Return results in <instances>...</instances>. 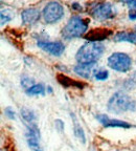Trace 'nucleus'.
<instances>
[{
	"mask_svg": "<svg viewBox=\"0 0 136 151\" xmlns=\"http://www.w3.org/2000/svg\"><path fill=\"white\" fill-rule=\"evenodd\" d=\"M104 52V45L101 42H86L80 47L75 59L80 64L95 63Z\"/></svg>",
	"mask_w": 136,
	"mask_h": 151,
	"instance_id": "obj_1",
	"label": "nucleus"
},
{
	"mask_svg": "<svg viewBox=\"0 0 136 151\" xmlns=\"http://www.w3.org/2000/svg\"><path fill=\"white\" fill-rule=\"evenodd\" d=\"M88 29V21L79 16H73L68 20L67 24L62 29V36L65 39L81 37Z\"/></svg>",
	"mask_w": 136,
	"mask_h": 151,
	"instance_id": "obj_2",
	"label": "nucleus"
},
{
	"mask_svg": "<svg viewBox=\"0 0 136 151\" xmlns=\"http://www.w3.org/2000/svg\"><path fill=\"white\" fill-rule=\"evenodd\" d=\"M134 101L124 92H115L108 102V110L114 113H122L127 110H132Z\"/></svg>",
	"mask_w": 136,
	"mask_h": 151,
	"instance_id": "obj_3",
	"label": "nucleus"
},
{
	"mask_svg": "<svg viewBox=\"0 0 136 151\" xmlns=\"http://www.w3.org/2000/svg\"><path fill=\"white\" fill-rule=\"evenodd\" d=\"M88 12L93 18L99 21H105L108 19H112L115 16L114 7L110 2L107 1H95L89 5Z\"/></svg>",
	"mask_w": 136,
	"mask_h": 151,
	"instance_id": "obj_4",
	"label": "nucleus"
},
{
	"mask_svg": "<svg viewBox=\"0 0 136 151\" xmlns=\"http://www.w3.org/2000/svg\"><path fill=\"white\" fill-rule=\"evenodd\" d=\"M131 58L124 52H114L108 58V65L120 73H126L131 68Z\"/></svg>",
	"mask_w": 136,
	"mask_h": 151,
	"instance_id": "obj_5",
	"label": "nucleus"
},
{
	"mask_svg": "<svg viewBox=\"0 0 136 151\" xmlns=\"http://www.w3.org/2000/svg\"><path fill=\"white\" fill-rule=\"evenodd\" d=\"M64 9L59 2L52 1L47 3L43 9V18L46 23H56L63 17Z\"/></svg>",
	"mask_w": 136,
	"mask_h": 151,
	"instance_id": "obj_6",
	"label": "nucleus"
},
{
	"mask_svg": "<svg viewBox=\"0 0 136 151\" xmlns=\"http://www.w3.org/2000/svg\"><path fill=\"white\" fill-rule=\"evenodd\" d=\"M26 139H27L28 147L33 151H42L40 145V131L38 129L36 123L28 124L27 132H26Z\"/></svg>",
	"mask_w": 136,
	"mask_h": 151,
	"instance_id": "obj_7",
	"label": "nucleus"
},
{
	"mask_svg": "<svg viewBox=\"0 0 136 151\" xmlns=\"http://www.w3.org/2000/svg\"><path fill=\"white\" fill-rule=\"evenodd\" d=\"M38 46L41 50L49 52L54 56H61L65 50V46L62 42H38Z\"/></svg>",
	"mask_w": 136,
	"mask_h": 151,
	"instance_id": "obj_8",
	"label": "nucleus"
},
{
	"mask_svg": "<svg viewBox=\"0 0 136 151\" xmlns=\"http://www.w3.org/2000/svg\"><path fill=\"white\" fill-rule=\"evenodd\" d=\"M96 119L99 120L104 127H118V128H130L132 127L131 124L124 121L116 120V119H111L109 116H105V114H99L96 116Z\"/></svg>",
	"mask_w": 136,
	"mask_h": 151,
	"instance_id": "obj_9",
	"label": "nucleus"
},
{
	"mask_svg": "<svg viewBox=\"0 0 136 151\" xmlns=\"http://www.w3.org/2000/svg\"><path fill=\"white\" fill-rule=\"evenodd\" d=\"M110 34L111 31L107 28H94L87 34L85 38L87 40H89V42H101V41L105 40Z\"/></svg>",
	"mask_w": 136,
	"mask_h": 151,
	"instance_id": "obj_10",
	"label": "nucleus"
},
{
	"mask_svg": "<svg viewBox=\"0 0 136 151\" xmlns=\"http://www.w3.org/2000/svg\"><path fill=\"white\" fill-rule=\"evenodd\" d=\"M21 18L25 25H33L40 18V12L37 9H26L22 12Z\"/></svg>",
	"mask_w": 136,
	"mask_h": 151,
	"instance_id": "obj_11",
	"label": "nucleus"
},
{
	"mask_svg": "<svg viewBox=\"0 0 136 151\" xmlns=\"http://www.w3.org/2000/svg\"><path fill=\"white\" fill-rule=\"evenodd\" d=\"M96 64L89 63V64H79L74 67L75 73L83 77V78H90L92 75L95 76Z\"/></svg>",
	"mask_w": 136,
	"mask_h": 151,
	"instance_id": "obj_12",
	"label": "nucleus"
},
{
	"mask_svg": "<svg viewBox=\"0 0 136 151\" xmlns=\"http://www.w3.org/2000/svg\"><path fill=\"white\" fill-rule=\"evenodd\" d=\"M114 40L117 42H130L136 43V27L133 29V32H122L118 33L114 36Z\"/></svg>",
	"mask_w": 136,
	"mask_h": 151,
	"instance_id": "obj_13",
	"label": "nucleus"
},
{
	"mask_svg": "<svg viewBox=\"0 0 136 151\" xmlns=\"http://www.w3.org/2000/svg\"><path fill=\"white\" fill-rule=\"evenodd\" d=\"M58 81H59L63 86H65V87L74 86V87H77V88H83L85 86L84 83L77 82V81H74V80H72V79L68 78V77L63 76V75H59V77H58Z\"/></svg>",
	"mask_w": 136,
	"mask_h": 151,
	"instance_id": "obj_14",
	"label": "nucleus"
},
{
	"mask_svg": "<svg viewBox=\"0 0 136 151\" xmlns=\"http://www.w3.org/2000/svg\"><path fill=\"white\" fill-rule=\"evenodd\" d=\"M21 116L23 118V120L25 121L27 124H33L36 121V116L34 111H31V109L27 108H22L21 109Z\"/></svg>",
	"mask_w": 136,
	"mask_h": 151,
	"instance_id": "obj_15",
	"label": "nucleus"
},
{
	"mask_svg": "<svg viewBox=\"0 0 136 151\" xmlns=\"http://www.w3.org/2000/svg\"><path fill=\"white\" fill-rule=\"evenodd\" d=\"M45 90V87L42 84H34L31 87L26 89L28 94H42Z\"/></svg>",
	"mask_w": 136,
	"mask_h": 151,
	"instance_id": "obj_16",
	"label": "nucleus"
},
{
	"mask_svg": "<svg viewBox=\"0 0 136 151\" xmlns=\"http://www.w3.org/2000/svg\"><path fill=\"white\" fill-rule=\"evenodd\" d=\"M74 133L75 135L77 137V139H80L82 142L83 144H85V142H86V139H85V134H84V131L83 129L81 128V126L75 122V125H74Z\"/></svg>",
	"mask_w": 136,
	"mask_h": 151,
	"instance_id": "obj_17",
	"label": "nucleus"
},
{
	"mask_svg": "<svg viewBox=\"0 0 136 151\" xmlns=\"http://www.w3.org/2000/svg\"><path fill=\"white\" fill-rule=\"evenodd\" d=\"M129 18L131 20H136V0L130 2L129 5Z\"/></svg>",
	"mask_w": 136,
	"mask_h": 151,
	"instance_id": "obj_18",
	"label": "nucleus"
},
{
	"mask_svg": "<svg viewBox=\"0 0 136 151\" xmlns=\"http://www.w3.org/2000/svg\"><path fill=\"white\" fill-rule=\"evenodd\" d=\"M12 18H13V15L9 14V9H5V13L3 9L1 11V25H4V24L7 23Z\"/></svg>",
	"mask_w": 136,
	"mask_h": 151,
	"instance_id": "obj_19",
	"label": "nucleus"
},
{
	"mask_svg": "<svg viewBox=\"0 0 136 151\" xmlns=\"http://www.w3.org/2000/svg\"><path fill=\"white\" fill-rule=\"evenodd\" d=\"M33 83H34V80L31 78H28V77H26V76H24L23 78L21 79V85L23 86V87L25 88H29L33 86Z\"/></svg>",
	"mask_w": 136,
	"mask_h": 151,
	"instance_id": "obj_20",
	"label": "nucleus"
},
{
	"mask_svg": "<svg viewBox=\"0 0 136 151\" xmlns=\"http://www.w3.org/2000/svg\"><path fill=\"white\" fill-rule=\"evenodd\" d=\"M95 78L97 79V80H101V81L106 80V79L108 78V71L106 70V69H102V70L96 71Z\"/></svg>",
	"mask_w": 136,
	"mask_h": 151,
	"instance_id": "obj_21",
	"label": "nucleus"
},
{
	"mask_svg": "<svg viewBox=\"0 0 136 151\" xmlns=\"http://www.w3.org/2000/svg\"><path fill=\"white\" fill-rule=\"evenodd\" d=\"M5 116H7V118L9 119H15V112L12 110V108H9V107H7V108H5Z\"/></svg>",
	"mask_w": 136,
	"mask_h": 151,
	"instance_id": "obj_22",
	"label": "nucleus"
},
{
	"mask_svg": "<svg viewBox=\"0 0 136 151\" xmlns=\"http://www.w3.org/2000/svg\"><path fill=\"white\" fill-rule=\"evenodd\" d=\"M57 124H59V126H57V128H59V130H63L64 129V123L60 120H57L56 121Z\"/></svg>",
	"mask_w": 136,
	"mask_h": 151,
	"instance_id": "obj_23",
	"label": "nucleus"
},
{
	"mask_svg": "<svg viewBox=\"0 0 136 151\" xmlns=\"http://www.w3.org/2000/svg\"><path fill=\"white\" fill-rule=\"evenodd\" d=\"M72 7H74V9H77V11H80V9H82V7H81L80 5L77 4V3H73Z\"/></svg>",
	"mask_w": 136,
	"mask_h": 151,
	"instance_id": "obj_24",
	"label": "nucleus"
},
{
	"mask_svg": "<svg viewBox=\"0 0 136 151\" xmlns=\"http://www.w3.org/2000/svg\"><path fill=\"white\" fill-rule=\"evenodd\" d=\"M132 110H133V111H136V101H134L133 107H132Z\"/></svg>",
	"mask_w": 136,
	"mask_h": 151,
	"instance_id": "obj_25",
	"label": "nucleus"
}]
</instances>
